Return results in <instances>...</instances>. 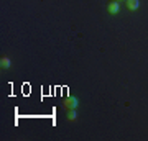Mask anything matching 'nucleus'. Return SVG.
Wrapping results in <instances>:
<instances>
[{
	"instance_id": "obj_1",
	"label": "nucleus",
	"mask_w": 148,
	"mask_h": 141,
	"mask_svg": "<svg viewBox=\"0 0 148 141\" xmlns=\"http://www.w3.org/2000/svg\"><path fill=\"white\" fill-rule=\"evenodd\" d=\"M61 107H63L64 110H77V107H79V100L76 99L74 95H68V97H64L63 102H61Z\"/></svg>"
},
{
	"instance_id": "obj_2",
	"label": "nucleus",
	"mask_w": 148,
	"mask_h": 141,
	"mask_svg": "<svg viewBox=\"0 0 148 141\" xmlns=\"http://www.w3.org/2000/svg\"><path fill=\"white\" fill-rule=\"evenodd\" d=\"M107 12H109L110 15H117V13L120 12V2H117V0H110V2L107 3Z\"/></svg>"
},
{
	"instance_id": "obj_3",
	"label": "nucleus",
	"mask_w": 148,
	"mask_h": 141,
	"mask_svg": "<svg viewBox=\"0 0 148 141\" xmlns=\"http://www.w3.org/2000/svg\"><path fill=\"white\" fill-rule=\"evenodd\" d=\"M125 7H127L128 10H138L140 8V0H125Z\"/></svg>"
},
{
	"instance_id": "obj_4",
	"label": "nucleus",
	"mask_w": 148,
	"mask_h": 141,
	"mask_svg": "<svg viewBox=\"0 0 148 141\" xmlns=\"http://www.w3.org/2000/svg\"><path fill=\"white\" fill-rule=\"evenodd\" d=\"M10 66H12V61H10V58H7V56H2L0 58V67L2 69H10Z\"/></svg>"
},
{
	"instance_id": "obj_5",
	"label": "nucleus",
	"mask_w": 148,
	"mask_h": 141,
	"mask_svg": "<svg viewBox=\"0 0 148 141\" xmlns=\"http://www.w3.org/2000/svg\"><path fill=\"white\" fill-rule=\"evenodd\" d=\"M66 120L68 121H76L77 120V112L74 110H66Z\"/></svg>"
},
{
	"instance_id": "obj_6",
	"label": "nucleus",
	"mask_w": 148,
	"mask_h": 141,
	"mask_svg": "<svg viewBox=\"0 0 148 141\" xmlns=\"http://www.w3.org/2000/svg\"><path fill=\"white\" fill-rule=\"evenodd\" d=\"M117 2H120V0H117ZM123 2H125V0H123Z\"/></svg>"
}]
</instances>
